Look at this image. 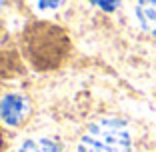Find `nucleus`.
I'll return each mask as SVG.
<instances>
[{
  "mask_svg": "<svg viewBox=\"0 0 156 152\" xmlns=\"http://www.w3.org/2000/svg\"><path fill=\"white\" fill-rule=\"evenodd\" d=\"M0 146H2V134H0Z\"/></svg>",
  "mask_w": 156,
  "mask_h": 152,
  "instance_id": "nucleus-8",
  "label": "nucleus"
},
{
  "mask_svg": "<svg viewBox=\"0 0 156 152\" xmlns=\"http://www.w3.org/2000/svg\"><path fill=\"white\" fill-rule=\"evenodd\" d=\"M20 46L26 62L38 72L60 68L72 52V42L68 34L56 24L42 20L24 28Z\"/></svg>",
  "mask_w": 156,
  "mask_h": 152,
  "instance_id": "nucleus-1",
  "label": "nucleus"
},
{
  "mask_svg": "<svg viewBox=\"0 0 156 152\" xmlns=\"http://www.w3.org/2000/svg\"><path fill=\"white\" fill-rule=\"evenodd\" d=\"M90 2L94 6H98L100 10H104V12H114L120 4V0H90Z\"/></svg>",
  "mask_w": 156,
  "mask_h": 152,
  "instance_id": "nucleus-6",
  "label": "nucleus"
},
{
  "mask_svg": "<svg viewBox=\"0 0 156 152\" xmlns=\"http://www.w3.org/2000/svg\"><path fill=\"white\" fill-rule=\"evenodd\" d=\"M14 152H62V148L52 138H26Z\"/></svg>",
  "mask_w": 156,
  "mask_h": 152,
  "instance_id": "nucleus-5",
  "label": "nucleus"
},
{
  "mask_svg": "<svg viewBox=\"0 0 156 152\" xmlns=\"http://www.w3.org/2000/svg\"><path fill=\"white\" fill-rule=\"evenodd\" d=\"M132 136L120 118H100L92 122L76 142V152H130Z\"/></svg>",
  "mask_w": 156,
  "mask_h": 152,
  "instance_id": "nucleus-2",
  "label": "nucleus"
},
{
  "mask_svg": "<svg viewBox=\"0 0 156 152\" xmlns=\"http://www.w3.org/2000/svg\"><path fill=\"white\" fill-rule=\"evenodd\" d=\"M136 18L144 32L156 38V0H138Z\"/></svg>",
  "mask_w": 156,
  "mask_h": 152,
  "instance_id": "nucleus-4",
  "label": "nucleus"
},
{
  "mask_svg": "<svg viewBox=\"0 0 156 152\" xmlns=\"http://www.w3.org/2000/svg\"><path fill=\"white\" fill-rule=\"evenodd\" d=\"M30 114V104L26 96L18 92L4 94L0 98V120L8 126H20Z\"/></svg>",
  "mask_w": 156,
  "mask_h": 152,
  "instance_id": "nucleus-3",
  "label": "nucleus"
},
{
  "mask_svg": "<svg viewBox=\"0 0 156 152\" xmlns=\"http://www.w3.org/2000/svg\"><path fill=\"white\" fill-rule=\"evenodd\" d=\"M36 4L40 10H56L62 4V0H36Z\"/></svg>",
  "mask_w": 156,
  "mask_h": 152,
  "instance_id": "nucleus-7",
  "label": "nucleus"
}]
</instances>
